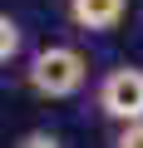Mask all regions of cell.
<instances>
[{
	"mask_svg": "<svg viewBox=\"0 0 143 148\" xmlns=\"http://www.w3.org/2000/svg\"><path fill=\"white\" fill-rule=\"evenodd\" d=\"M25 84L30 94L40 99H74L84 84H89V59L74 49V45H44L30 54L25 64Z\"/></svg>",
	"mask_w": 143,
	"mask_h": 148,
	"instance_id": "1",
	"label": "cell"
},
{
	"mask_svg": "<svg viewBox=\"0 0 143 148\" xmlns=\"http://www.w3.org/2000/svg\"><path fill=\"white\" fill-rule=\"evenodd\" d=\"M94 104L104 119H114L118 128L128 123H143V64H118L109 69L99 89H94Z\"/></svg>",
	"mask_w": 143,
	"mask_h": 148,
	"instance_id": "2",
	"label": "cell"
},
{
	"mask_svg": "<svg viewBox=\"0 0 143 148\" xmlns=\"http://www.w3.org/2000/svg\"><path fill=\"white\" fill-rule=\"evenodd\" d=\"M128 15V0H69V20L84 35H109Z\"/></svg>",
	"mask_w": 143,
	"mask_h": 148,
	"instance_id": "3",
	"label": "cell"
},
{
	"mask_svg": "<svg viewBox=\"0 0 143 148\" xmlns=\"http://www.w3.org/2000/svg\"><path fill=\"white\" fill-rule=\"evenodd\" d=\"M20 45H25V30H20V20L0 10V69H5V64L20 54Z\"/></svg>",
	"mask_w": 143,
	"mask_h": 148,
	"instance_id": "4",
	"label": "cell"
},
{
	"mask_svg": "<svg viewBox=\"0 0 143 148\" xmlns=\"http://www.w3.org/2000/svg\"><path fill=\"white\" fill-rule=\"evenodd\" d=\"M15 148H64V143H59V138H54L49 128H35V133H25V138H20Z\"/></svg>",
	"mask_w": 143,
	"mask_h": 148,
	"instance_id": "5",
	"label": "cell"
},
{
	"mask_svg": "<svg viewBox=\"0 0 143 148\" xmlns=\"http://www.w3.org/2000/svg\"><path fill=\"white\" fill-rule=\"evenodd\" d=\"M114 148H143V123H128L114 133Z\"/></svg>",
	"mask_w": 143,
	"mask_h": 148,
	"instance_id": "6",
	"label": "cell"
}]
</instances>
